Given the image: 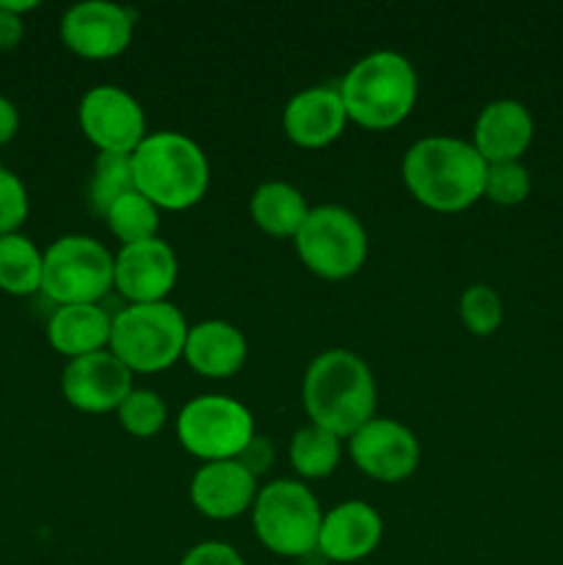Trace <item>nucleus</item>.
Instances as JSON below:
<instances>
[{
  "instance_id": "nucleus-20",
  "label": "nucleus",
  "mask_w": 563,
  "mask_h": 565,
  "mask_svg": "<svg viewBox=\"0 0 563 565\" xmlns=\"http://www.w3.org/2000/svg\"><path fill=\"white\" fill-rule=\"evenodd\" d=\"M114 318L99 303H72L59 307L47 320V342L55 353L70 359L108 351Z\"/></svg>"
},
{
  "instance_id": "nucleus-32",
  "label": "nucleus",
  "mask_w": 563,
  "mask_h": 565,
  "mask_svg": "<svg viewBox=\"0 0 563 565\" xmlns=\"http://www.w3.org/2000/svg\"><path fill=\"white\" fill-rule=\"evenodd\" d=\"M25 36V22L22 17L0 11V50H14Z\"/></svg>"
},
{
  "instance_id": "nucleus-12",
  "label": "nucleus",
  "mask_w": 563,
  "mask_h": 565,
  "mask_svg": "<svg viewBox=\"0 0 563 565\" xmlns=\"http://www.w3.org/2000/svg\"><path fill=\"white\" fill-rule=\"evenodd\" d=\"M348 450L359 472L379 483H401L419 467L417 436L397 419L373 417L348 436Z\"/></svg>"
},
{
  "instance_id": "nucleus-24",
  "label": "nucleus",
  "mask_w": 563,
  "mask_h": 565,
  "mask_svg": "<svg viewBox=\"0 0 563 565\" xmlns=\"http://www.w3.org/2000/svg\"><path fill=\"white\" fill-rule=\"evenodd\" d=\"M132 191H136V180H132L130 154L99 152L94 160L92 180H88V204L94 213L105 218V213Z\"/></svg>"
},
{
  "instance_id": "nucleus-27",
  "label": "nucleus",
  "mask_w": 563,
  "mask_h": 565,
  "mask_svg": "<svg viewBox=\"0 0 563 565\" xmlns=\"http://www.w3.org/2000/svg\"><path fill=\"white\" fill-rule=\"evenodd\" d=\"M502 298L495 287L489 285H469L458 298V318L467 326L469 334L491 337L502 323Z\"/></svg>"
},
{
  "instance_id": "nucleus-34",
  "label": "nucleus",
  "mask_w": 563,
  "mask_h": 565,
  "mask_svg": "<svg viewBox=\"0 0 563 565\" xmlns=\"http://www.w3.org/2000/svg\"><path fill=\"white\" fill-rule=\"evenodd\" d=\"M36 0H0V11H9V14H28V11H36Z\"/></svg>"
},
{
  "instance_id": "nucleus-15",
  "label": "nucleus",
  "mask_w": 563,
  "mask_h": 565,
  "mask_svg": "<svg viewBox=\"0 0 563 565\" xmlns=\"http://www.w3.org/2000/svg\"><path fill=\"white\" fill-rule=\"evenodd\" d=\"M384 535V519L362 500L340 502L323 513L318 552L331 563H359L373 555Z\"/></svg>"
},
{
  "instance_id": "nucleus-14",
  "label": "nucleus",
  "mask_w": 563,
  "mask_h": 565,
  "mask_svg": "<svg viewBox=\"0 0 563 565\" xmlns=\"http://www.w3.org/2000/svg\"><path fill=\"white\" fill-rule=\"evenodd\" d=\"M177 254L163 237L121 246L114 257V287L130 303H160L174 290Z\"/></svg>"
},
{
  "instance_id": "nucleus-8",
  "label": "nucleus",
  "mask_w": 563,
  "mask_h": 565,
  "mask_svg": "<svg viewBox=\"0 0 563 565\" xmlns=\"http://www.w3.org/2000/svg\"><path fill=\"white\" fill-rule=\"evenodd\" d=\"M114 287V254L88 235H64L44 252L42 292L59 307L99 303Z\"/></svg>"
},
{
  "instance_id": "nucleus-5",
  "label": "nucleus",
  "mask_w": 563,
  "mask_h": 565,
  "mask_svg": "<svg viewBox=\"0 0 563 565\" xmlns=\"http://www.w3.org/2000/svg\"><path fill=\"white\" fill-rule=\"evenodd\" d=\"M188 320L174 303H130L110 326L108 351L130 373H160L182 359Z\"/></svg>"
},
{
  "instance_id": "nucleus-28",
  "label": "nucleus",
  "mask_w": 563,
  "mask_h": 565,
  "mask_svg": "<svg viewBox=\"0 0 563 565\" xmlns=\"http://www.w3.org/2000/svg\"><path fill=\"white\" fill-rule=\"evenodd\" d=\"M530 196V171L519 160L508 163H489L486 169L484 199L500 207H517Z\"/></svg>"
},
{
  "instance_id": "nucleus-7",
  "label": "nucleus",
  "mask_w": 563,
  "mask_h": 565,
  "mask_svg": "<svg viewBox=\"0 0 563 565\" xmlns=\"http://www.w3.org/2000/svg\"><path fill=\"white\" fill-rule=\"evenodd\" d=\"M304 268L326 281H342L359 274L368 259V232L351 210L340 204H320L309 210L307 221L293 237Z\"/></svg>"
},
{
  "instance_id": "nucleus-19",
  "label": "nucleus",
  "mask_w": 563,
  "mask_h": 565,
  "mask_svg": "<svg viewBox=\"0 0 563 565\" xmlns=\"http://www.w3.org/2000/svg\"><path fill=\"white\" fill-rule=\"evenodd\" d=\"M248 356V342L237 326L226 320H202L188 329L182 359L204 379H230L241 373Z\"/></svg>"
},
{
  "instance_id": "nucleus-26",
  "label": "nucleus",
  "mask_w": 563,
  "mask_h": 565,
  "mask_svg": "<svg viewBox=\"0 0 563 565\" xmlns=\"http://www.w3.org/2000/svg\"><path fill=\"white\" fill-rule=\"evenodd\" d=\"M116 417H119L121 430H127L136 439H152L160 430L166 428V403L158 392L152 390H132L125 397L119 408H116Z\"/></svg>"
},
{
  "instance_id": "nucleus-23",
  "label": "nucleus",
  "mask_w": 563,
  "mask_h": 565,
  "mask_svg": "<svg viewBox=\"0 0 563 565\" xmlns=\"http://www.w3.org/2000/svg\"><path fill=\"white\" fill-rule=\"evenodd\" d=\"M342 458L340 436L318 428L309 423L307 428H298L290 441V463L298 478L320 480L329 478Z\"/></svg>"
},
{
  "instance_id": "nucleus-18",
  "label": "nucleus",
  "mask_w": 563,
  "mask_h": 565,
  "mask_svg": "<svg viewBox=\"0 0 563 565\" xmlns=\"http://www.w3.org/2000/svg\"><path fill=\"white\" fill-rule=\"evenodd\" d=\"M533 116L519 99H495L475 119L472 147L486 163L519 160L533 141Z\"/></svg>"
},
{
  "instance_id": "nucleus-16",
  "label": "nucleus",
  "mask_w": 563,
  "mask_h": 565,
  "mask_svg": "<svg viewBox=\"0 0 563 565\" xmlns=\"http://www.w3.org/2000/svg\"><path fill=\"white\" fill-rule=\"evenodd\" d=\"M348 125L346 105L337 88L312 86L293 94L282 110L285 136L301 149H323L342 136Z\"/></svg>"
},
{
  "instance_id": "nucleus-22",
  "label": "nucleus",
  "mask_w": 563,
  "mask_h": 565,
  "mask_svg": "<svg viewBox=\"0 0 563 565\" xmlns=\"http://www.w3.org/2000/svg\"><path fill=\"white\" fill-rule=\"evenodd\" d=\"M44 252L22 232L0 237V292L14 298L42 292Z\"/></svg>"
},
{
  "instance_id": "nucleus-33",
  "label": "nucleus",
  "mask_w": 563,
  "mask_h": 565,
  "mask_svg": "<svg viewBox=\"0 0 563 565\" xmlns=\"http://www.w3.org/2000/svg\"><path fill=\"white\" fill-rule=\"evenodd\" d=\"M17 130H20V110H17V105L9 97L0 94V147L14 141Z\"/></svg>"
},
{
  "instance_id": "nucleus-2",
  "label": "nucleus",
  "mask_w": 563,
  "mask_h": 565,
  "mask_svg": "<svg viewBox=\"0 0 563 565\" xmlns=\"http://www.w3.org/2000/svg\"><path fill=\"white\" fill-rule=\"evenodd\" d=\"M301 401L312 425L348 439L375 417L373 370L346 348L318 353L304 373Z\"/></svg>"
},
{
  "instance_id": "nucleus-30",
  "label": "nucleus",
  "mask_w": 563,
  "mask_h": 565,
  "mask_svg": "<svg viewBox=\"0 0 563 565\" xmlns=\"http://www.w3.org/2000/svg\"><path fill=\"white\" fill-rule=\"evenodd\" d=\"M180 565H246V561L224 541H202L182 555Z\"/></svg>"
},
{
  "instance_id": "nucleus-21",
  "label": "nucleus",
  "mask_w": 563,
  "mask_h": 565,
  "mask_svg": "<svg viewBox=\"0 0 563 565\" xmlns=\"http://www.w3.org/2000/svg\"><path fill=\"white\" fill-rule=\"evenodd\" d=\"M309 204L296 185L282 180L263 182L248 199V213L257 230L270 237H296L309 215Z\"/></svg>"
},
{
  "instance_id": "nucleus-9",
  "label": "nucleus",
  "mask_w": 563,
  "mask_h": 565,
  "mask_svg": "<svg viewBox=\"0 0 563 565\" xmlns=\"http://www.w3.org/2000/svg\"><path fill=\"white\" fill-rule=\"evenodd\" d=\"M177 439L204 463L237 461L254 439V417L235 397H193L177 414Z\"/></svg>"
},
{
  "instance_id": "nucleus-17",
  "label": "nucleus",
  "mask_w": 563,
  "mask_h": 565,
  "mask_svg": "<svg viewBox=\"0 0 563 565\" xmlns=\"http://www.w3.org/2000/svg\"><path fill=\"white\" fill-rule=\"evenodd\" d=\"M257 494V478L241 461L202 463L191 478L193 508L215 522L252 511Z\"/></svg>"
},
{
  "instance_id": "nucleus-29",
  "label": "nucleus",
  "mask_w": 563,
  "mask_h": 565,
  "mask_svg": "<svg viewBox=\"0 0 563 565\" xmlns=\"http://www.w3.org/2000/svg\"><path fill=\"white\" fill-rule=\"evenodd\" d=\"M28 213H31V199L25 185L14 171L0 166V237L20 232Z\"/></svg>"
},
{
  "instance_id": "nucleus-3",
  "label": "nucleus",
  "mask_w": 563,
  "mask_h": 565,
  "mask_svg": "<svg viewBox=\"0 0 563 565\" xmlns=\"http://www.w3.org/2000/svg\"><path fill=\"white\" fill-rule=\"evenodd\" d=\"M136 191L158 210L193 207L210 188V163L193 138L177 130L149 132L130 154Z\"/></svg>"
},
{
  "instance_id": "nucleus-4",
  "label": "nucleus",
  "mask_w": 563,
  "mask_h": 565,
  "mask_svg": "<svg viewBox=\"0 0 563 565\" xmlns=\"http://www.w3.org/2000/svg\"><path fill=\"white\" fill-rule=\"evenodd\" d=\"M348 119L364 130H392L417 105V72L406 55L375 50L359 58L337 86Z\"/></svg>"
},
{
  "instance_id": "nucleus-6",
  "label": "nucleus",
  "mask_w": 563,
  "mask_h": 565,
  "mask_svg": "<svg viewBox=\"0 0 563 565\" xmlns=\"http://www.w3.org/2000/svg\"><path fill=\"white\" fill-rule=\"evenodd\" d=\"M323 511L301 480H274L263 486L252 505L259 544L279 557H307L318 552Z\"/></svg>"
},
{
  "instance_id": "nucleus-11",
  "label": "nucleus",
  "mask_w": 563,
  "mask_h": 565,
  "mask_svg": "<svg viewBox=\"0 0 563 565\" xmlns=\"http://www.w3.org/2000/svg\"><path fill=\"white\" fill-rule=\"evenodd\" d=\"M132 39V11L108 0L70 6L61 17V42L86 61H108L125 53Z\"/></svg>"
},
{
  "instance_id": "nucleus-1",
  "label": "nucleus",
  "mask_w": 563,
  "mask_h": 565,
  "mask_svg": "<svg viewBox=\"0 0 563 565\" xmlns=\"http://www.w3.org/2000/svg\"><path fill=\"white\" fill-rule=\"evenodd\" d=\"M486 169L478 149L453 136L419 138L401 163L408 193L434 213H461L484 199Z\"/></svg>"
},
{
  "instance_id": "nucleus-31",
  "label": "nucleus",
  "mask_w": 563,
  "mask_h": 565,
  "mask_svg": "<svg viewBox=\"0 0 563 565\" xmlns=\"http://www.w3.org/2000/svg\"><path fill=\"white\" fill-rule=\"evenodd\" d=\"M237 461H241L243 467H246L248 472L254 475V478H257V475H263V472H268L270 461H274V450H270V441L268 439H257V436H254L252 445H248L246 450L241 452V458H237Z\"/></svg>"
},
{
  "instance_id": "nucleus-25",
  "label": "nucleus",
  "mask_w": 563,
  "mask_h": 565,
  "mask_svg": "<svg viewBox=\"0 0 563 565\" xmlns=\"http://www.w3.org/2000/svg\"><path fill=\"white\" fill-rule=\"evenodd\" d=\"M105 224H108L110 235L121 241V246H132V243H144L158 237L160 226V210L149 202L144 193L132 191L121 196L114 207L105 213Z\"/></svg>"
},
{
  "instance_id": "nucleus-13",
  "label": "nucleus",
  "mask_w": 563,
  "mask_h": 565,
  "mask_svg": "<svg viewBox=\"0 0 563 565\" xmlns=\"http://www.w3.org/2000/svg\"><path fill=\"white\" fill-rule=\"evenodd\" d=\"M132 390V373L110 351L70 359L61 373L66 403L83 414L116 412Z\"/></svg>"
},
{
  "instance_id": "nucleus-10",
  "label": "nucleus",
  "mask_w": 563,
  "mask_h": 565,
  "mask_svg": "<svg viewBox=\"0 0 563 565\" xmlns=\"http://www.w3.org/2000/svg\"><path fill=\"white\" fill-rule=\"evenodd\" d=\"M81 130L99 152L132 154L149 136L147 116L138 99L119 86H94L83 94L77 108Z\"/></svg>"
}]
</instances>
